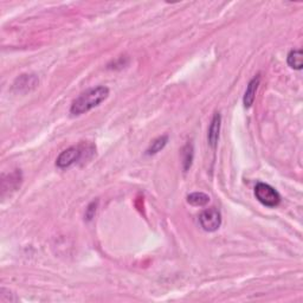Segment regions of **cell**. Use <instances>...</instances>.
<instances>
[{"instance_id": "1", "label": "cell", "mask_w": 303, "mask_h": 303, "mask_svg": "<svg viewBox=\"0 0 303 303\" xmlns=\"http://www.w3.org/2000/svg\"><path fill=\"white\" fill-rule=\"evenodd\" d=\"M109 89L104 86H98L86 90L76 100L72 102L70 113L72 115L78 116L91 109L100 105L104 100H107Z\"/></svg>"}, {"instance_id": "2", "label": "cell", "mask_w": 303, "mask_h": 303, "mask_svg": "<svg viewBox=\"0 0 303 303\" xmlns=\"http://www.w3.org/2000/svg\"><path fill=\"white\" fill-rule=\"evenodd\" d=\"M255 196H256L258 202L266 207H276L281 203L280 193L264 182H258L256 185Z\"/></svg>"}, {"instance_id": "3", "label": "cell", "mask_w": 303, "mask_h": 303, "mask_svg": "<svg viewBox=\"0 0 303 303\" xmlns=\"http://www.w3.org/2000/svg\"><path fill=\"white\" fill-rule=\"evenodd\" d=\"M199 223L207 232L217 231L222 224V214L217 209L205 210L199 216Z\"/></svg>"}, {"instance_id": "4", "label": "cell", "mask_w": 303, "mask_h": 303, "mask_svg": "<svg viewBox=\"0 0 303 303\" xmlns=\"http://www.w3.org/2000/svg\"><path fill=\"white\" fill-rule=\"evenodd\" d=\"M81 156L82 151L79 147H70L61 153L56 160V165L60 169H68V167L74 165L75 162H77L81 159Z\"/></svg>"}, {"instance_id": "5", "label": "cell", "mask_w": 303, "mask_h": 303, "mask_svg": "<svg viewBox=\"0 0 303 303\" xmlns=\"http://www.w3.org/2000/svg\"><path fill=\"white\" fill-rule=\"evenodd\" d=\"M38 78L36 77L35 75H21L20 77L16 79L13 88L18 93H19V91L20 93H26V91L35 89V88L38 86Z\"/></svg>"}, {"instance_id": "6", "label": "cell", "mask_w": 303, "mask_h": 303, "mask_svg": "<svg viewBox=\"0 0 303 303\" xmlns=\"http://www.w3.org/2000/svg\"><path fill=\"white\" fill-rule=\"evenodd\" d=\"M261 82V77L260 75H257L256 77H254L251 81L249 82V85L246 87L245 94H244V98H243V103L245 108H250L251 105L254 104L255 97H256V93L258 89V86H260Z\"/></svg>"}, {"instance_id": "7", "label": "cell", "mask_w": 303, "mask_h": 303, "mask_svg": "<svg viewBox=\"0 0 303 303\" xmlns=\"http://www.w3.org/2000/svg\"><path fill=\"white\" fill-rule=\"evenodd\" d=\"M221 122H222L221 114H219V113H216L213 116L212 121H211V125L209 127V134H207L209 144L212 148H216V146L218 144L219 131H221Z\"/></svg>"}, {"instance_id": "8", "label": "cell", "mask_w": 303, "mask_h": 303, "mask_svg": "<svg viewBox=\"0 0 303 303\" xmlns=\"http://www.w3.org/2000/svg\"><path fill=\"white\" fill-rule=\"evenodd\" d=\"M288 65L291 69H295V70H301L303 67V53L302 50H291L289 54H288Z\"/></svg>"}, {"instance_id": "9", "label": "cell", "mask_w": 303, "mask_h": 303, "mask_svg": "<svg viewBox=\"0 0 303 303\" xmlns=\"http://www.w3.org/2000/svg\"><path fill=\"white\" fill-rule=\"evenodd\" d=\"M209 202L210 197L203 192H195L187 196V203L192 206H205Z\"/></svg>"}, {"instance_id": "10", "label": "cell", "mask_w": 303, "mask_h": 303, "mask_svg": "<svg viewBox=\"0 0 303 303\" xmlns=\"http://www.w3.org/2000/svg\"><path fill=\"white\" fill-rule=\"evenodd\" d=\"M167 141H169V136H167V135H163V136L155 139V140L151 144V146H149V148L147 149V155H153V154H156V153H159L163 147H165Z\"/></svg>"}, {"instance_id": "11", "label": "cell", "mask_w": 303, "mask_h": 303, "mask_svg": "<svg viewBox=\"0 0 303 303\" xmlns=\"http://www.w3.org/2000/svg\"><path fill=\"white\" fill-rule=\"evenodd\" d=\"M193 160V146L187 144L182 149V162H184V170L187 171L192 165Z\"/></svg>"}]
</instances>
